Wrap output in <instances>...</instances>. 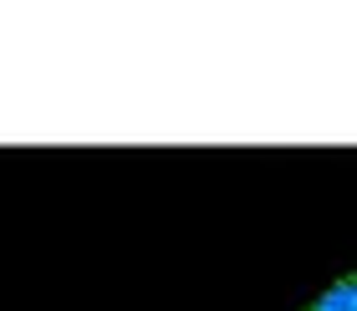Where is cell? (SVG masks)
<instances>
[{"label":"cell","instance_id":"1","mask_svg":"<svg viewBox=\"0 0 357 311\" xmlns=\"http://www.w3.org/2000/svg\"><path fill=\"white\" fill-rule=\"evenodd\" d=\"M312 311H357V271L342 275V281H332V286L312 301Z\"/></svg>","mask_w":357,"mask_h":311}]
</instances>
